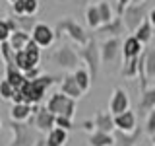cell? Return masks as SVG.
I'll use <instances>...</instances> for the list:
<instances>
[{
	"instance_id": "cell-1",
	"label": "cell",
	"mask_w": 155,
	"mask_h": 146,
	"mask_svg": "<svg viewBox=\"0 0 155 146\" xmlns=\"http://www.w3.org/2000/svg\"><path fill=\"white\" fill-rule=\"evenodd\" d=\"M54 82H56V78L51 74H41L35 80H27L25 86L21 88L23 96H25V103H29V105L41 103V99L47 94V88H51Z\"/></svg>"
},
{
	"instance_id": "cell-2",
	"label": "cell",
	"mask_w": 155,
	"mask_h": 146,
	"mask_svg": "<svg viewBox=\"0 0 155 146\" xmlns=\"http://www.w3.org/2000/svg\"><path fill=\"white\" fill-rule=\"evenodd\" d=\"M10 129L14 133V140L10 142V146H37V142L41 140L39 130L31 125L10 121Z\"/></svg>"
},
{
	"instance_id": "cell-3",
	"label": "cell",
	"mask_w": 155,
	"mask_h": 146,
	"mask_svg": "<svg viewBox=\"0 0 155 146\" xmlns=\"http://www.w3.org/2000/svg\"><path fill=\"white\" fill-rule=\"evenodd\" d=\"M78 55H80V58L87 64L85 68L89 70V74H91V78H93V82H95L97 74H99V66H101V49L97 45L95 37H89L87 45L78 47Z\"/></svg>"
},
{
	"instance_id": "cell-4",
	"label": "cell",
	"mask_w": 155,
	"mask_h": 146,
	"mask_svg": "<svg viewBox=\"0 0 155 146\" xmlns=\"http://www.w3.org/2000/svg\"><path fill=\"white\" fill-rule=\"evenodd\" d=\"M47 109L51 113H54L56 117H68V119H72L76 115V99H72V97L64 96L62 92H58V94H52L48 97Z\"/></svg>"
},
{
	"instance_id": "cell-5",
	"label": "cell",
	"mask_w": 155,
	"mask_h": 146,
	"mask_svg": "<svg viewBox=\"0 0 155 146\" xmlns=\"http://www.w3.org/2000/svg\"><path fill=\"white\" fill-rule=\"evenodd\" d=\"M54 31H56V37L60 35V33H66L74 43H78V47H84V45H87V41H89V35L85 33V29L81 27L80 23H76L72 18L60 19Z\"/></svg>"
},
{
	"instance_id": "cell-6",
	"label": "cell",
	"mask_w": 155,
	"mask_h": 146,
	"mask_svg": "<svg viewBox=\"0 0 155 146\" xmlns=\"http://www.w3.org/2000/svg\"><path fill=\"white\" fill-rule=\"evenodd\" d=\"M122 19H124V26L130 33L138 31V27L147 19V10H145V4H130L128 8L124 10L122 14Z\"/></svg>"
},
{
	"instance_id": "cell-7",
	"label": "cell",
	"mask_w": 155,
	"mask_h": 146,
	"mask_svg": "<svg viewBox=\"0 0 155 146\" xmlns=\"http://www.w3.org/2000/svg\"><path fill=\"white\" fill-rule=\"evenodd\" d=\"M52 61H54V64H58L60 68H64V70H78V64H80V55H78L76 49H72L70 45H60L54 51V55H52Z\"/></svg>"
},
{
	"instance_id": "cell-8",
	"label": "cell",
	"mask_w": 155,
	"mask_h": 146,
	"mask_svg": "<svg viewBox=\"0 0 155 146\" xmlns=\"http://www.w3.org/2000/svg\"><path fill=\"white\" fill-rule=\"evenodd\" d=\"M99 49H101V62L103 64H113L122 55V43H120L118 37H109L99 45Z\"/></svg>"
},
{
	"instance_id": "cell-9",
	"label": "cell",
	"mask_w": 155,
	"mask_h": 146,
	"mask_svg": "<svg viewBox=\"0 0 155 146\" xmlns=\"http://www.w3.org/2000/svg\"><path fill=\"white\" fill-rule=\"evenodd\" d=\"M33 127L39 130V133H51L52 129H56V115L51 113L47 107H39L35 119H33Z\"/></svg>"
},
{
	"instance_id": "cell-10",
	"label": "cell",
	"mask_w": 155,
	"mask_h": 146,
	"mask_svg": "<svg viewBox=\"0 0 155 146\" xmlns=\"http://www.w3.org/2000/svg\"><path fill=\"white\" fill-rule=\"evenodd\" d=\"M31 39L37 43L39 47H51L56 39V31L52 27H48L47 23H37V27L31 31Z\"/></svg>"
},
{
	"instance_id": "cell-11",
	"label": "cell",
	"mask_w": 155,
	"mask_h": 146,
	"mask_svg": "<svg viewBox=\"0 0 155 146\" xmlns=\"http://www.w3.org/2000/svg\"><path fill=\"white\" fill-rule=\"evenodd\" d=\"M109 107H110V113H113L114 117L130 111V97H128V94H126V90H122V88H114Z\"/></svg>"
},
{
	"instance_id": "cell-12",
	"label": "cell",
	"mask_w": 155,
	"mask_h": 146,
	"mask_svg": "<svg viewBox=\"0 0 155 146\" xmlns=\"http://www.w3.org/2000/svg\"><path fill=\"white\" fill-rule=\"evenodd\" d=\"M143 51H145L143 45H142V43H140L134 35H130V37H126V39H124V43H122V58H124V61L140 58Z\"/></svg>"
},
{
	"instance_id": "cell-13",
	"label": "cell",
	"mask_w": 155,
	"mask_h": 146,
	"mask_svg": "<svg viewBox=\"0 0 155 146\" xmlns=\"http://www.w3.org/2000/svg\"><path fill=\"white\" fill-rule=\"evenodd\" d=\"M39 107L37 105H29V103H18L10 109V121L16 123H25L31 119V113H37Z\"/></svg>"
},
{
	"instance_id": "cell-14",
	"label": "cell",
	"mask_w": 155,
	"mask_h": 146,
	"mask_svg": "<svg viewBox=\"0 0 155 146\" xmlns=\"http://www.w3.org/2000/svg\"><path fill=\"white\" fill-rule=\"evenodd\" d=\"M138 111H140V115H149L151 111H155V86L142 92L140 103H138Z\"/></svg>"
},
{
	"instance_id": "cell-15",
	"label": "cell",
	"mask_w": 155,
	"mask_h": 146,
	"mask_svg": "<svg viewBox=\"0 0 155 146\" xmlns=\"http://www.w3.org/2000/svg\"><path fill=\"white\" fill-rule=\"evenodd\" d=\"M114 125L120 133H134L138 127H136V115L132 111H126V113H120L114 117Z\"/></svg>"
},
{
	"instance_id": "cell-16",
	"label": "cell",
	"mask_w": 155,
	"mask_h": 146,
	"mask_svg": "<svg viewBox=\"0 0 155 146\" xmlns=\"http://www.w3.org/2000/svg\"><path fill=\"white\" fill-rule=\"evenodd\" d=\"M116 129L114 125V115L110 113H97L95 115V130H101V133L113 134V130Z\"/></svg>"
},
{
	"instance_id": "cell-17",
	"label": "cell",
	"mask_w": 155,
	"mask_h": 146,
	"mask_svg": "<svg viewBox=\"0 0 155 146\" xmlns=\"http://www.w3.org/2000/svg\"><path fill=\"white\" fill-rule=\"evenodd\" d=\"M62 94L68 96V97H72V99H80V97H81L84 92H81V88L78 86L74 74H66L64 78H62Z\"/></svg>"
},
{
	"instance_id": "cell-18",
	"label": "cell",
	"mask_w": 155,
	"mask_h": 146,
	"mask_svg": "<svg viewBox=\"0 0 155 146\" xmlns=\"http://www.w3.org/2000/svg\"><path fill=\"white\" fill-rule=\"evenodd\" d=\"M6 80L14 86V90H21L25 86L27 78L21 70H18L16 64H6Z\"/></svg>"
},
{
	"instance_id": "cell-19",
	"label": "cell",
	"mask_w": 155,
	"mask_h": 146,
	"mask_svg": "<svg viewBox=\"0 0 155 146\" xmlns=\"http://www.w3.org/2000/svg\"><path fill=\"white\" fill-rule=\"evenodd\" d=\"M68 142V130L64 129H52L51 133L47 134V138H45V144L47 146H66Z\"/></svg>"
},
{
	"instance_id": "cell-20",
	"label": "cell",
	"mask_w": 155,
	"mask_h": 146,
	"mask_svg": "<svg viewBox=\"0 0 155 146\" xmlns=\"http://www.w3.org/2000/svg\"><path fill=\"white\" fill-rule=\"evenodd\" d=\"M31 41V35L25 31H16V33H12V37H10V47L14 49V53H19V51H25V47H27V43Z\"/></svg>"
},
{
	"instance_id": "cell-21",
	"label": "cell",
	"mask_w": 155,
	"mask_h": 146,
	"mask_svg": "<svg viewBox=\"0 0 155 146\" xmlns=\"http://www.w3.org/2000/svg\"><path fill=\"white\" fill-rule=\"evenodd\" d=\"M89 146H116V138L113 134L95 130V133H91V136H89Z\"/></svg>"
},
{
	"instance_id": "cell-22",
	"label": "cell",
	"mask_w": 155,
	"mask_h": 146,
	"mask_svg": "<svg viewBox=\"0 0 155 146\" xmlns=\"http://www.w3.org/2000/svg\"><path fill=\"white\" fill-rule=\"evenodd\" d=\"M124 19L122 16H116L113 22L109 23V26H103L99 29V33H107V35H110V37H118L120 33H124Z\"/></svg>"
},
{
	"instance_id": "cell-23",
	"label": "cell",
	"mask_w": 155,
	"mask_h": 146,
	"mask_svg": "<svg viewBox=\"0 0 155 146\" xmlns=\"http://www.w3.org/2000/svg\"><path fill=\"white\" fill-rule=\"evenodd\" d=\"M74 74V78H76V82H78V86L81 88V92H85L91 88V82H93V78H91V74H89V70L87 68H78L76 72H72Z\"/></svg>"
},
{
	"instance_id": "cell-24",
	"label": "cell",
	"mask_w": 155,
	"mask_h": 146,
	"mask_svg": "<svg viewBox=\"0 0 155 146\" xmlns=\"http://www.w3.org/2000/svg\"><path fill=\"white\" fill-rule=\"evenodd\" d=\"M151 35H153V26H151V22H149V18H147V19H145V22L142 23V26L138 27V31L134 33V37L138 39L142 45H145V43H149Z\"/></svg>"
},
{
	"instance_id": "cell-25",
	"label": "cell",
	"mask_w": 155,
	"mask_h": 146,
	"mask_svg": "<svg viewBox=\"0 0 155 146\" xmlns=\"http://www.w3.org/2000/svg\"><path fill=\"white\" fill-rule=\"evenodd\" d=\"M85 22H87V26H89L91 29H97L99 31L101 29V16H99V8L97 6H87L85 10Z\"/></svg>"
},
{
	"instance_id": "cell-26",
	"label": "cell",
	"mask_w": 155,
	"mask_h": 146,
	"mask_svg": "<svg viewBox=\"0 0 155 146\" xmlns=\"http://www.w3.org/2000/svg\"><path fill=\"white\" fill-rule=\"evenodd\" d=\"M140 136H142V129H136L134 133H120L116 136V146H134Z\"/></svg>"
},
{
	"instance_id": "cell-27",
	"label": "cell",
	"mask_w": 155,
	"mask_h": 146,
	"mask_svg": "<svg viewBox=\"0 0 155 146\" xmlns=\"http://www.w3.org/2000/svg\"><path fill=\"white\" fill-rule=\"evenodd\" d=\"M143 64L147 78H155V49H145L143 51Z\"/></svg>"
},
{
	"instance_id": "cell-28",
	"label": "cell",
	"mask_w": 155,
	"mask_h": 146,
	"mask_svg": "<svg viewBox=\"0 0 155 146\" xmlns=\"http://www.w3.org/2000/svg\"><path fill=\"white\" fill-rule=\"evenodd\" d=\"M16 22H18V27H19V31H33V29L37 27V18L35 16H16Z\"/></svg>"
},
{
	"instance_id": "cell-29",
	"label": "cell",
	"mask_w": 155,
	"mask_h": 146,
	"mask_svg": "<svg viewBox=\"0 0 155 146\" xmlns=\"http://www.w3.org/2000/svg\"><path fill=\"white\" fill-rule=\"evenodd\" d=\"M25 55H27V58H29V62H31V64L37 68L39 61H41V47H39L37 43L33 41V39L27 43V47H25Z\"/></svg>"
},
{
	"instance_id": "cell-30",
	"label": "cell",
	"mask_w": 155,
	"mask_h": 146,
	"mask_svg": "<svg viewBox=\"0 0 155 146\" xmlns=\"http://www.w3.org/2000/svg\"><path fill=\"white\" fill-rule=\"evenodd\" d=\"M97 8H99V16H101V23H103V26H109V23L116 18L113 14V8H110L109 2H99ZM103 26H101V27H103Z\"/></svg>"
},
{
	"instance_id": "cell-31",
	"label": "cell",
	"mask_w": 155,
	"mask_h": 146,
	"mask_svg": "<svg viewBox=\"0 0 155 146\" xmlns=\"http://www.w3.org/2000/svg\"><path fill=\"white\" fill-rule=\"evenodd\" d=\"M138 66H140V58L124 61V66H122V70H120V74L124 78H136L138 76Z\"/></svg>"
},
{
	"instance_id": "cell-32",
	"label": "cell",
	"mask_w": 155,
	"mask_h": 146,
	"mask_svg": "<svg viewBox=\"0 0 155 146\" xmlns=\"http://www.w3.org/2000/svg\"><path fill=\"white\" fill-rule=\"evenodd\" d=\"M14 94H16L14 86L10 84L8 80H0V97H2V99H12Z\"/></svg>"
},
{
	"instance_id": "cell-33",
	"label": "cell",
	"mask_w": 155,
	"mask_h": 146,
	"mask_svg": "<svg viewBox=\"0 0 155 146\" xmlns=\"http://www.w3.org/2000/svg\"><path fill=\"white\" fill-rule=\"evenodd\" d=\"M10 37H12V29L8 27V22L6 19H0V43L10 41Z\"/></svg>"
},
{
	"instance_id": "cell-34",
	"label": "cell",
	"mask_w": 155,
	"mask_h": 146,
	"mask_svg": "<svg viewBox=\"0 0 155 146\" xmlns=\"http://www.w3.org/2000/svg\"><path fill=\"white\" fill-rule=\"evenodd\" d=\"M143 130L147 133L149 136H155V111H151V113L147 115V119H145V127Z\"/></svg>"
},
{
	"instance_id": "cell-35",
	"label": "cell",
	"mask_w": 155,
	"mask_h": 146,
	"mask_svg": "<svg viewBox=\"0 0 155 146\" xmlns=\"http://www.w3.org/2000/svg\"><path fill=\"white\" fill-rule=\"evenodd\" d=\"M39 0H25V16H37Z\"/></svg>"
},
{
	"instance_id": "cell-36",
	"label": "cell",
	"mask_w": 155,
	"mask_h": 146,
	"mask_svg": "<svg viewBox=\"0 0 155 146\" xmlns=\"http://www.w3.org/2000/svg\"><path fill=\"white\" fill-rule=\"evenodd\" d=\"M56 127H58V129H64V130L74 129V125H72V119H68V117H56Z\"/></svg>"
},
{
	"instance_id": "cell-37",
	"label": "cell",
	"mask_w": 155,
	"mask_h": 146,
	"mask_svg": "<svg viewBox=\"0 0 155 146\" xmlns=\"http://www.w3.org/2000/svg\"><path fill=\"white\" fill-rule=\"evenodd\" d=\"M12 10L16 16H25V0H16L12 4Z\"/></svg>"
},
{
	"instance_id": "cell-38",
	"label": "cell",
	"mask_w": 155,
	"mask_h": 146,
	"mask_svg": "<svg viewBox=\"0 0 155 146\" xmlns=\"http://www.w3.org/2000/svg\"><path fill=\"white\" fill-rule=\"evenodd\" d=\"M6 22H8V27L12 29V33L19 31V27H18V22H16V16H12V18H6Z\"/></svg>"
},
{
	"instance_id": "cell-39",
	"label": "cell",
	"mask_w": 155,
	"mask_h": 146,
	"mask_svg": "<svg viewBox=\"0 0 155 146\" xmlns=\"http://www.w3.org/2000/svg\"><path fill=\"white\" fill-rule=\"evenodd\" d=\"M132 4V0H118V16H122L124 14V10Z\"/></svg>"
},
{
	"instance_id": "cell-40",
	"label": "cell",
	"mask_w": 155,
	"mask_h": 146,
	"mask_svg": "<svg viewBox=\"0 0 155 146\" xmlns=\"http://www.w3.org/2000/svg\"><path fill=\"white\" fill-rule=\"evenodd\" d=\"M147 18H149V22H151V26H153V29H155V8L151 10V12H149V16H147Z\"/></svg>"
},
{
	"instance_id": "cell-41",
	"label": "cell",
	"mask_w": 155,
	"mask_h": 146,
	"mask_svg": "<svg viewBox=\"0 0 155 146\" xmlns=\"http://www.w3.org/2000/svg\"><path fill=\"white\" fill-rule=\"evenodd\" d=\"M37 146H47V144H45V138H41V140H39V142H37Z\"/></svg>"
},
{
	"instance_id": "cell-42",
	"label": "cell",
	"mask_w": 155,
	"mask_h": 146,
	"mask_svg": "<svg viewBox=\"0 0 155 146\" xmlns=\"http://www.w3.org/2000/svg\"><path fill=\"white\" fill-rule=\"evenodd\" d=\"M145 0H132V4H143Z\"/></svg>"
},
{
	"instance_id": "cell-43",
	"label": "cell",
	"mask_w": 155,
	"mask_h": 146,
	"mask_svg": "<svg viewBox=\"0 0 155 146\" xmlns=\"http://www.w3.org/2000/svg\"><path fill=\"white\" fill-rule=\"evenodd\" d=\"M151 144H153V146H155V136H151Z\"/></svg>"
},
{
	"instance_id": "cell-44",
	"label": "cell",
	"mask_w": 155,
	"mask_h": 146,
	"mask_svg": "<svg viewBox=\"0 0 155 146\" xmlns=\"http://www.w3.org/2000/svg\"><path fill=\"white\" fill-rule=\"evenodd\" d=\"M0 62H4V58H2V53H0Z\"/></svg>"
},
{
	"instance_id": "cell-45",
	"label": "cell",
	"mask_w": 155,
	"mask_h": 146,
	"mask_svg": "<svg viewBox=\"0 0 155 146\" xmlns=\"http://www.w3.org/2000/svg\"><path fill=\"white\" fill-rule=\"evenodd\" d=\"M8 2H12V4H14V2H16V0H8Z\"/></svg>"
}]
</instances>
